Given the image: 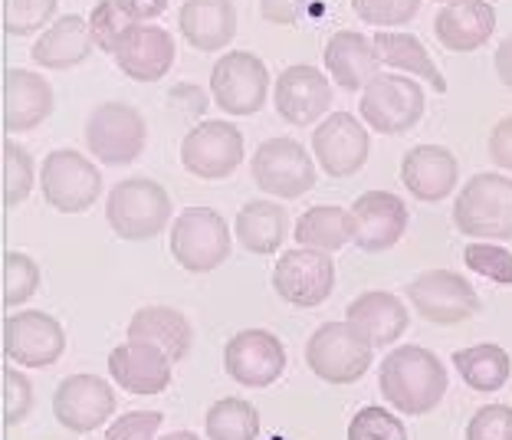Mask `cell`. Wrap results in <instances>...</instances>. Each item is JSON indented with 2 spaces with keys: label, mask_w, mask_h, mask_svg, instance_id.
<instances>
[{
  "label": "cell",
  "mask_w": 512,
  "mask_h": 440,
  "mask_svg": "<svg viewBox=\"0 0 512 440\" xmlns=\"http://www.w3.org/2000/svg\"><path fill=\"white\" fill-rule=\"evenodd\" d=\"M165 414L161 411H128L115 418L102 440H158Z\"/></svg>",
  "instance_id": "cell-44"
},
{
  "label": "cell",
  "mask_w": 512,
  "mask_h": 440,
  "mask_svg": "<svg viewBox=\"0 0 512 440\" xmlns=\"http://www.w3.org/2000/svg\"><path fill=\"white\" fill-rule=\"evenodd\" d=\"M463 263H467V270L486 276V280H493L499 286H512V250L499 247L493 240L467 243Z\"/></svg>",
  "instance_id": "cell-38"
},
{
  "label": "cell",
  "mask_w": 512,
  "mask_h": 440,
  "mask_svg": "<svg viewBox=\"0 0 512 440\" xmlns=\"http://www.w3.org/2000/svg\"><path fill=\"white\" fill-rule=\"evenodd\" d=\"M33 158L23 145H17L14 138L4 142V207H17L30 198L33 191Z\"/></svg>",
  "instance_id": "cell-36"
},
{
  "label": "cell",
  "mask_w": 512,
  "mask_h": 440,
  "mask_svg": "<svg viewBox=\"0 0 512 440\" xmlns=\"http://www.w3.org/2000/svg\"><path fill=\"white\" fill-rule=\"evenodd\" d=\"M171 198L158 181L125 178L109 191L106 220L122 240H151L171 224Z\"/></svg>",
  "instance_id": "cell-4"
},
{
  "label": "cell",
  "mask_w": 512,
  "mask_h": 440,
  "mask_svg": "<svg viewBox=\"0 0 512 440\" xmlns=\"http://www.w3.org/2000/svg\"><path fill=\"white\" fill-rule=\"evenodd\" d=\"M312 0H260V17L276 27H293L306 17Z\"/></svg>",
  "instance_id": "cell-45"
},
{
  "label": "cell",
  "mask_w": 512,
  "mask_h": 440,
  "mask_svg": "<svg viewBox=\"0 0 512 440\" xmlns=\"http://www.w3.org/2000/svg\"><path fill=\"white\" fill-rule=\"evenodd\" d=\"M371 40H375V50H378L384 66L401 69L404 76L424 79V83L434 92H440V96L447 92L444 73H440L434 60H430L427 46L417 37H411V33H401V30H378Z\"/></svg>",
  "instance_id": "cell-31"
},
{
  "label": "cell",
  "mask_w": 512,
  "mask_h": 440,
  "mask_svg": "<svg viewBox=\"0 0 512 440\" xmlns=\"http://www.w3.org/2000/svg\"><path fill=\"white\" fill-rule=\"evenodd\" d=\"M493 66H496V76L499 83L506 89H512V33L496 46V56H493Z\"/></svg>",
  "instance_id": "cell-48"
},
{
  "label": "cell",
  "mask_w": 512,
  "mask_h": 440,
  "mask_svg": "<svg viewBox=\"0 0 512 440\" xmlns=\"http://www.w3.org/2000/svg\"><path fill=\"white\" fill-rule=\"evenodd\" d=\"M256 188L279 201H296L316 188V161L296 138H266L250 158Z\"/></svg>",
  "instance_id": "cell-8"
},
{
  "label": "cell",
  "mask_w": 512,
  "mask_h": 440,
  "mask_svg": "<svg viewBox=\"0 0 512 440\" xmlns=\"http://www.w3.org/2000/svg\"><path fill=\"white\" fill-rule=\"evenodd\" d=\"M86 20H89L92 40H96V50L109 53V56H112L115 43H119L122 33L135 23V20H128L122 10L112 4V0H99V4L92 7V14Z\"/></svg>",
  "instance_id": "cell-41"
},
{
  "label": "cell",
  "mask_w": 512,
  "mask_h": 440,
  "mask_svg": "<svg viewBox=\"0 0 512 440\" xmlns=\"http://www.w3.org/2000/svg\"><path fill=\"white\" fill-rule=\"evenodd\" d=\"M171 257L188 273H214L230 260V227L214 207H188L171 224Z\"/></svg>",
  "instance_id": "cell-7"
},
{
  "label": "cell",
  "mask_w": 512,
  "mask_h": 440,
  "mask_svg": "<svg viewBox=\"0 0 512 440\" xmlns=\"http://www.w3.org/2000/svg\"><path fill=\"white\" fill-rule=\"evenodd\" d=\"M174 362L148 342H125L109 352V375L128 395H161L171 385Z\"/></svg>",
  "instance_id": "cell-22"
},
{
  "label": "cell",
  "mask_w": 512,
  "mask_h": 440,
  "mask_svg": "<svg viewBox=\"0 0 512 440\" xmlns=\"http://www.w3.org/2000/svg\"><path fill=\"white\" fill-rule=\"evenodd\" d=\"M371 345L352 322H322L306 342V365L325 385H355L371 368Z\"/></svg>",
  "instance_id": "cell-3"
},
{
  "label": "cell",
  "mask_w": 512,
  "mask_h": 440,
  "mask_svg": "<svg viewBox=\"0 0 512 440\" xmlns=\"http://www.w3.org/2000/svg\"><path fill=\"white\" fill-rule=\"evenodd\" d=\"M40 289V266L33 257L20 250H7L4 253V306L14 309L30 303Z\"/></svg>",
  "instance_id": "cell-35"
},
{
  "label": "cell",
  "mask_w": 512,
  "mask_h": 440,
  "mask_svg": "<svg viewBox=\"0 0 512 440\" xmlns=\"http://www.w3.org/2000/svg\"><path fill=\"white\" fill-rule=\"evenodd\" d=\"M453 365H457L460 378L467 381L473 391H490L506 388V381L512 375V358L503 345L483 342V345H470V349L453 352Z\"/></svg>",
  "instance_id": "cell-33"
},
{
  "label": "cell",
  "mask_w": 512,
  "mask_h": 440,
  "mask_svg": "<svg viewBox=\"0 0 512 440\" xmlns=\"http://www.w3.org/2000/svg\"><path fill=\"white\" fill-rule=\"evenodd\" d=\"M407 299L414 312L434 326H460L480 312V296L467 276L453 270H427L407 283Z\"/></svg>",
  "instance_id": "cell-11"
},
{
  "label": "cell",
  "mask_w": 512,
  "mask_h": 440,
  "mask_svg": "<svg viewBox=\"0 0 512 440\" xmlns=\"http://www.w3.org/2000/svg\"><path fill=\"white\" fill-rule=\"evenodd\" d=\"M207 440H256L260 437V411L243 398H220L204 414Z\"/></svg>",
  "instance_id": "cell-34"
},
{
  "label": "cell",
  "mask_w": 512,
  "mask_h": 440,
  "mask_svg": "<svg viewBox=\"0 0 512 440\" xmlns=\"http://www.w3.org/2000/svg\"><path fill=\"white\" fill-rule=\"evenodd\" d=\"M30 408H33V381L7 365L4 368V424L14 427L20 421H27Z\"/></svg>",
  "instance_id": "cell-43"
},
{
  "label": "cell",
  "mask_w": 512,
  "mask_h": 440,
  "mask_svg": "<svg viewBox=\"0 0 512 440\" xmlns=\"http://www.w3.org/2000/svg\"><path fill=\"white\" fill-rule=\"evenodd\" d=\"M43 201L60 214H83L102 194V175L76 148H56L40 168Z\"/></svg>",
  "instance_id": "cell-9"
},
{
  "label": "cell",
  "mask_w": 512,
  "mask_h": 440,
  "mask_svg": "<svg viewBox=\"0 0 512 440\" xmlns=\"http://www.w3.org/2000/svg\"><path fill=\"white\" fill-rule=\"evenodd\" d=\"M453 224L476 240H512V178L480 171L453 201Z\"/></svg>",
  "instance_id": "cell-2"
},
{
  "label": "cell",
  "mask_w": 512,
  "mask_h": 440,
  "mask_svg": "<svg viewBox=\"0 0 512 440\" xmlns=\"http://www.w3.org/2000/svg\"><path fill=\"white\" fill-rule=\"evenodd\" d=\"M158 440H201L194 431H174V434H165V437H158Z\"/></svg>",
  "instance_id": "cell-49"
},
{
  "label": "cell",
  "mask_w": 512,
  "mask_h": 440,
  "mask_svg": "<svg viewBox=\"0 0 512 440\" xmlns=\"http://www.w3.org/2000/svg\"><path fill=\"white\" fill-rule=\"evenodd\" d=\"M348 440H407V427L388 408L368 404L348 424Z\"/></svg>",
  "instance_id": "cell-40"
},
{
  "label": "cell",
  "mask_w": 512,
  "mask_h": 440,
  "mask_svg": "<svg viewBox=\"0 0 512 440\" xmlns=\"http://www.w3.org/2000/svg\"><path fill=\"white\" fill-rule=\"evenodd\" d=\"M293 237L299 247L335 253L345 243H355V220L352 211H345L339 204H316L306 214H299L293 224Z\"/></svg>",
  "instance_id": "cell-32"
},
{
  "label": "cell",
  "mask_w": 512,
  "mask_h": 440,
  "mask_svg": "<svg viewBox=\"0 0 512 440\" xmlns=\"http://www.w3.org/2000/svg\"><path fill=\"white\" fill-rule=\"evenodd\" d=\"M92 50H96V40H92L89 20L76 17V14H66L40 33L30 56L40 69L63 73V69H73L79 63H86L92 56Z\"/></svg>",
  "instance_id": "cell-28"
},
{
  "label": "cell",
  "mask_w": 512,
  "mask_h": 440,
  "mask_svg": "<svg viewBox=\"0 0 512 440\" xmlns=\"http://www.w3.org/2000/svg\"><path fill=\"white\" fill-rule=\"evenodd\" d=\"M178 33L201 53L227 50L237 37V7L230 0H184L178 10Z\"/></svg>",
  "instance_id": "cell-26"
},
{
  "label": "cell",
  "mask_w": 512,
  "mask_h": 440,
  "mask_svg": "<svg viewBox=\"0 0 512 440\" xmlns=\"http://www.w3.org/2000/svg\"><path fill=\"white\" fill-rule=\"evenodd\" d=\"M273 106L276 115L296 129L319 122L332 109V83L322 69L309 63H293L279 73L273 86Z\"/></svg>",
  "instance_id": "cell-17"
},
{
  "label": "cell",
  "mask_w": 512,
  "mask_h": 440,
  "mask_svg": "<svg viewBox=\"0 0 512 440\" xmlns=\"http://www.w3.org/2000/svg\"><path fill=\"white\" fill-rule=\"evenodd\" d=\"M424 0H352L355 17L365 27H404L421 14Z\"/></svg>",
  "instance_id": "cell-39"
},
{
  "label": "cell",
  "mask_w": 512,
  "mask_h": 440,
  "mask_svg": "<svg viewBox=\"0 0 512 440\" xmlns=\"http://www.w3.org/2000/svg\"><path fill=\"white\" fill-rule=\"evenodd\" d=\"M174 56H178L174 37L165 27H151V23H132L112 50L115 66L128 79H135V83H158V79H165L174 66Z\"/></svg>",
  "instance_id": "cell-19"
},
{
  "label": "cell",
  "mask_w": 512,
  "mask_h": 440,
  "mask_svg": "<svg viewBox=\"0 0 512 440\" xmlns=\"http://www.w3.org/2000/svg\"><path fill=\"white\" fill-rule=\"evenodd\" d=\"M128 342H148L161 349L174 365L188 358L194 345V329L184 312L171 306H145L128 322Z\"/></svg>",
  "instance_id": "cell-29"
},
{
  "label": "cell",
  "mask_w": 512,
  "mask_h": 440,
  "mask_svg": "<svg viewBox=\"0 0 512 440\" xmlns=\"http://www.w3.org/2000/svg\"><path fill=\"white\" fill-rule=\"evenodd\" d=\"M322 63L329 69V76L335 79V86L345 92H362L384 66L375 50V40L355 30L332 33L329 43H325Z\"/></svg>",
  "instance_id": "cell-24"
},
{
  "label": "cell",
  "mask_w": 512,
  "mask_h": 440,
  "mask_svg": "<svg viewBox=\"0 0 512 440\" xmlns=\"http://www.w3.org/2000/svg\"><path fill=\"white\" fill-rule=\"evenodd\" d=\"M224 368L243 388H270L286 372L283 339L266 329H243L224 345Z\"/></svg>",
  "instance_id": "cell-16"
},
{
  "label": "cell",
  "mask_w": 512,
  "mask_h": 440,
  "mask_svg": "<svg viewBox=\"0 0 512 440\" xmlns=\"http://www.w3.org/2000/svg\"><path fill=\"white\" fill-rule=\"evenodd\" d=\"M66 352V332L50 312L20 309L4 319V355L20 368H50Z\"/></svg>",
  "instance_id": "cell-14"
},
{
  "label": "cell",
  "mask_w": 512,
  "mask_h": 440,
  "mask_svg": "<svg viewBox=\"0 0 512 440\" xmlns=\"http://www.w3.org/2000/svg\"><path fill=\"white\" fill-rule=\"evenodd\" d=\"M496 10L490 0H450L437 10L434 37L447 53H473L490 43Z\"/></svg>",
  "instance_id": "cell-23"
},
{
  "label": "cell",
  "mask_w": 512,
  "mask_h": 440,
  "mask_svg": "<svg viewBox=\"0 0 512 440\" xmlns=\"http://www.w3.org/2000/svg\"><path fill=\"white\" fill-rule=\"evenodd\" d=\"M234 237L243 250L256 253V257L279 253L289 237L286 207L276 201H247L234 217Z\"/></svg>",
  "instance_id": "cell-30"
},
{
  "label": "cell",
  "mask_w": 512,
  "mask_h": 440,
  "mask_svg": "<svg viewBox=\"0 0 512 440\" xmlns=\"http://www.w3.org/2000/svg\"><path fill=\"white\" fill-rule=\"evenodd\" d=\"M60 0H4V30L10 37H30L50 27Z\"/></svg>",
  "instance_id": "cell-37"
},
{
  "label": "cell",
  "mask_w": 512,
  "mask_h": 440,
  "mask_svg": "<svg viewBox=\"0 0 512 440\" xmlns=\"http://www.w3.org/2000/svg\"><path fill=\"white\" fill-rule=\"evenodd\" d=\"M490 158L496 168H503L512 175V115L499 119L490 132Z\"/></svg>",
  "instance_id": "cell-46"
},
{
  "label": "cell",
  "mask_w": 512,
  "mask_h": 440,
  "mask_svg": "<svg viewBox=\"0 0 512 440\" xmlns=\"http://www.w3.org/2000/svg\"><path fill=\"white\" fill-rule=\"evenodd\" d=\"M447 385L444 362L424 345H398L388 352V358H381L378 388L394 411L414 414V418L430 414L444 401Z\"/></svg>",
  "instance_id": "cell-1"
},
{
  "label": "cell",
  "mask_w": 512,
  "mask_h": 440,
  "mask_svg": "<svg viewBox=\"0 0 512 440\" xmlns=\"http://www.w3.org/2000/svg\"><path fill=\"white\" fill-rule=\"evenodd\" d=\"M467 440H512L509 404H483L467 424Z\"/></svg>",
  "instance_id": "cell-42"
},
{
  "label": "cell",
  "mask_w": 512,
  "mask_h": 440,
  "mask_svg": "<svg viewBox=\"0 0 512 440\" xmlns=\"http://www.w3.org/2000/svg\"><path fill=\"white\" fill-rule=\"evenodd\" d=\"M53 115V86L33 69L4 73V132H33Z\"/></svg>",
  "instance_id": "cell-25"
},
{
  "label": "cell",
  "mask_w": 512,
  "mask_h": 440,
  "mask_svg": "<svg viewBox=\"0 0 512 440\" xmlns=\"http://www.w3.org/2000/svg\"><path fill=\"white\" fill-rule=\"evenodd\" d=\"M345 319L375 345V349H388L401 339L411 326V312L394 293L384 289H368V293L355 296L345 309Z\"/></svg>",
  "instance_id": "cell-27"
},
{
  "label": "cell",
  "mask_w": 512,
  "mask_h": 440,
  "mask_svg": "<svg viewBox=\"0 0 512 440\" xmlns=\"http://www.w3.org/2000/svg\"><path fill=\"white\" fill-rule=\"evenodd\" d=\"M460 165L450 148L444 145H414L401 158V184L414 201L437 204L457 191Z\"/></svg>",
  "instance_id": "cell-21"
},
{
  "label": "cell",
  "mask_w": 512,
  "mask_h": 440,
  "mask_svg": "<svg viewBox=\"0 0 512 440\" xmlns=\"http://www.w3.org/2000/svg\"><path fill=\"white\" fill-rule=\"evenodd\" d=\"M355 220V247L362 253H384L404 237L407 230V204L391 191H365L352 204Z\"/></svg>",
  "instance_id": "cell-20"
},
{
  "label": "cell",
  "mask_w": 512,
  "mask_h": 440,
  "mask_svg": "<svg viewBox=\"0 0 512 440\" xmlns=\"http://www.w3.org/2000/svg\"><path fill=\"white\" fill-rule=\"evenodd\" d=\"M437 4H440V0H437ZM444 4H450V0H444Z\"/></svg>",
  "instance_id": "cell-50"
},
{
  "label": "cell",
  "mask_w": 512,
  "mask_h": 440,
  "mask_svg": "<svg viewBox=\"0 0 512 440\" xmlns=\"http://www.w3.org/2000/svg\"><path fill=\"white\" fill-rule=\"evenodd\" d=\"M86 148L102 165L122 168L142 158L148 145V122L128 102H102L86 119Z\"/></svg>",
  "instance_id": "cell-5"
},
{
  "label": "cell",
  "mask_w": 512,
  "mask_h": 440,
  "mask_svg": "<svg viewBox=\"0 0 512 440\" xmlns=\"http://www.w3.org/2000/svg\"><path fill=\"white\" fill-rule=\"evenodd\" d=\"M273 289L289 306L316 309L335 289V260L332 253L296 247L286 250L273 266Z\"/></svg>",
  "instance_id": "cell-13"
},
{
  "label": "cell",
  "mask_w": 512,
  "mask_h": 440,
  "mask_svg": "<svg viewBox=\"0 0 512 440\" xmlns=\"http://www.w3.org/2000/svg\"><path fill=\"white\" fill-rule=\"evenodd\" d=\"M371 138L365 122L352 112H332L312 132V155L329 178H352L365 168Z\"/></svg>",
  "instance_id": "cell-15"
},
{
  "label": "cell",
  "mask_w": 512,
  "mask_h": 440,
  "mask_svg": "<svg viewBox=\"0 0 512 440\" xmlns=\"http://www.w3.org/2000/svg\"><path fill=\"white\" fill-rule=\"evenodd\" d=\"M53 414L69 434H92L115 414V391L99 375H69L56 385Z\"/></svg>",
  "instance_id": "cell-18"
},
{
  "label": "cell",
  "mask_w": 512,
  "mask_h": 440,
  "mask_svg": "<svg viewBox=\"0 0 512 440\" xmlns=\"http://www.w3.org/2000/svg\"><path fill=\"white\" fill-rule=\"evenodd\" d=\"M112 4L135 23H151L168 10V0H112Z\"/></svg>",
  "instance_id": "cell-47"
},
{
  "label": "cell",
  "mask_w": 512,
  "mask_h": 440,
  "mask_svg": "<svg viewBox=\"0 0 512 440\" xmlns=\"http://www.w3.org/2000/svg\"><path fill=\"white\" fill-rule=\"evenodd\" d=\"M243 161V132L227 119H204L184 135L181 165L201 181H224Z\"/></svg>",
  "instance_id": "cell-12"
},
{
  "label": "cell",
  "mask_w": 512,
  "mask_h": 440,
  "mask_svg": "<svg viewBox=\"0 0 512 440\" xmlns=\"http://www.w3.org/2000/svg\"><path fill=\"white\" fill-rule=\"evenodd\" d=\"M362 122L378 135H404L424 119L427 96L414 76L378 73L362 89Z\"/></svg>",
  "instance_id": "cell-6"
},
{
  "label": "cell",
  "mask_w": 512,
  "mask_h": 440,
  "mask_svg": "<svg viewBox=\"0 0 512 440\" xmlns=\"http://www.w3.org/2000/svg\"><path fill=\"white\" fill-rule=\"evenodd\" d=\"M211 96L227 115H256L270 96V69L250 50H230L211 69Z\"/></svg>",
  "instance_id": "cell-10"
}]
</instances>
